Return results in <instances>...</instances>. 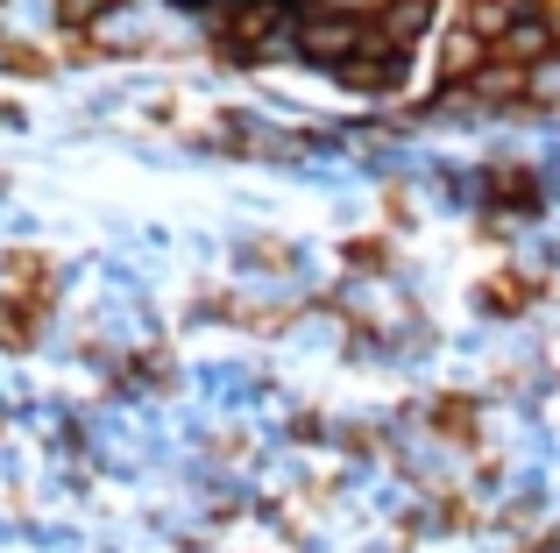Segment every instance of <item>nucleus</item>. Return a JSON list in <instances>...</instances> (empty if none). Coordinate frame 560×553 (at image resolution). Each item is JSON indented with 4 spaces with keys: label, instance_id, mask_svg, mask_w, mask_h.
Here are the masks:
<instances>
[{
    "label": "nucleus",
    "instance_id": "f257e3e1",
    "mask_svg": "<svg viewBox=\"0 0 560 553\" xmlns=\"http://www.w3.org/2000/svg\"><path fill=\"white\" fill-rule=\"evenodd\" d=\"M291 50L305 57V64L319 71H341L348 57L362 50V36H370V22H355V14H334V8H291Z\"/></svg>",
    "mask_w": 560,
    "mask_h": 553
},
{
    "label": "nucleus",
    "instance_id": "f03ea898",
    "mask_svg": "<svg viewBox=\"0 0 560 553\" xmlns=\"http://www.w3.org/2000/svg\"><path fill=\"white\" fill-rule=\"evenodd\" d=\"M482 64H490V43H482L476 28H462V22L440 28V85H454V93H462Z\"/></svg>",
    "mask_w": 560,
    "mask_h": 553
},
{
    "label": "nucleus",
    "instance_id": "7ed1b4c3",
    "mask_svg": "<svg viewBox=\"0 0 560 553\" xmlns=\"http://www.w3.org/2000/svg\"><path fill=\"white\" fill-rule=\"evenodd\" d=\"M525 305H533V284H525V276H490V284H482V313L511 319V313H525Z\"/></svg>",
    "mask_w": 560,
    "mask_h": 553
}]
</instances>
